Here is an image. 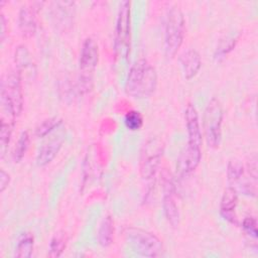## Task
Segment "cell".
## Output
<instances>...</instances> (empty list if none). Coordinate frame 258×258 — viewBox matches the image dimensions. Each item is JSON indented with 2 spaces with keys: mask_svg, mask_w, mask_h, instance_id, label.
<instances>
[{
  "mask_svg": "<svg viewBox=\"0 0 258 258\" xmlns=\"http://www.w3.org/2000/svg\"><path fill=\"white\" fill-rule=\"evenodd\" d=\"M184 118L188 141L187 146L180 155L179 164L183 172L188 173L198 167L202 157V131L199 122V114L192 104L187 105L184 112Z\"/></svg>",
  "mask_w": 258,
  "mask_h": 258,
  "instance_id": "1",
  "label": "cell"
},
{
  "mask_svg": "<svg viewBox=\"0 0 258 258\" xmlns=\"http://www.w3.org/2000/svg\"><path fill=\"white\" fill-rule=\"evenodd\" d=\"M157 85V74L146 59L137 60L128 73L125 92L134 99H145L153 94Z\"/></svg>",
  "mask_w": 258,
  "mask_h": 258,
  "instance_id": "2",
  "label": "cell"
},
{
  "mask_svg": "<svg viewBox=\"0 0 258 258\" xmlns=\"http://www.w3.org/2000/svg\"><path fill=\"white\" fill-rule=\"evenodd\" d=\"M2 116L16 119L23 108L21 77L16 72H10L1 81Z\"/></svg>",
  "mask_w": 258,
  "mask_h": 258,
  "instance_id": "3",
  "label": "cell"
},
{
  "mask_svg": "<svg viewBox=\"0 0 258 258\" xmlns=\"http://www.w3.org/2000/svg\"><path fill=\"white\" fill-rule=\"evenodd\" d=\"M125 241L133 252L145 257H158L163 252L161 240L154 234L136 227H128L124 232Z\"/></svg>",
  "mask_w": 258,
  "mask_h": 258,
  "instance_id": "4",
  "label": "cell"
},
{
  "mask_svg": "<svg viewBox=\"0 0 258 258\" xmlns=\"http://www.w3.org/2000/svg\"><path fill=\"white\" fill-rule=\"evenodd\" d=\"M184 36V18L178 6L170 8L167 14L164 36V52L168 59L175 56Z\"/></svg>",
  "mask_w": 258,
  "mask_h": 258,
  "instance_id": "5",
  "label": "cell"
},
{
  "mask_svg": "<svg viewBox=\"0 0 258 258\" xmlns=\"http://www.w3.org/2000/svg\"><path fill=\"white\" fill-rule=\"evenodd\" d=\"M99 61V46L95 39L88 37L84 40L79 57L80 92L86 93L92 88L93 73Z\"/></svg>",
  "mask_w": 258,
  "mask_h": 258,
  "instance_id": "6",
  "label": "cell"
},
{
  "mask_svg": "<svg viewBox=\"0 0 258 258\" xmlns=\"http://www.w3.org/2000/svg\"><path fill=\"white\" fill-rule=\"evenodd\" d=\"M223 117L224 111L221 102L217 98H212L206 106L203 119L205 137L211 148H217L220 145Z\"/></svg>",
  "mask_w": 258,
  "mask_h": 258,
  "instance_id": "7",
  "label": "cell"
},
{
  "mask_svg": "<svg viewBox=\"0 0 258 258\" xmlns=\"http://www.w3.org/2000/svg\"><path fill=\"white\" fill-rule=\"evenodd\" d=\"M130 2L122 1L119 5L115 28V48L122 57H128L131 47Z\"/></svg>",
  "mask_w": 258,
  "mask_h": 258,
  "instance_id": "8",
  "label": "cell"
},
{
  "mask_svg": "<svg viewBox=\"0 0 258 258\" xmlns=\"http://www.w3.org/2000/svg\"><path fill=\"white\" fill-rule=\"evenodd\" d=\"M163 154V143L158 138L147 140L140 152L139 168L140 174L144 179H151L160 164Z\"/></svg>",
  "mask_w": 258,
  "mask_h": 258,
  "instance_id": "9",
  "label": "cell"
},
{
  "mask_svg": "<svg viewBox=\"0 0 258 258\" xmlns=\"http://www.w3.org/2000/svg\"><path fill=\"white\" fill-rule=\"evenodd\" d=\"M228 182L237 192L249 197L256 196V181L244 170L242 162L238 159H231L227 168Z\"/></svg>",
  "mask_w": 258,
  "mask_h": 258,
  "instance_id": "10",
  "label": "cell"
},
{
  "mask_svg": "<svg viewBox=\"0 0 258 258\" xmlns=\"http://www.w3.org/2000/svg\"><path fill=\"white\" fill-rule=\"evenodd\" d=\"M163 186V198H162V208L164 216L170 224L171 227L176 228L179 225V212L177 205L174 200V185L172 182V178L169 174L163 176L162 180Z\"/></svg>",
  "mask_w": 258,
  "mask_h": 258,
  "instance_id": "11",
  "label": "cell"
},
{
  "mask_svg": "<svg viewBox=\"0 0 258 258\" xmlns=\"http://www.w3.org/2000/svg\"><path fill=\"white\" fill-rule=\"evenodd\" d=\"M43 5V2H33L20 8L18 14L19 29L23 37L29 38L34 35L36 30V13Z\"/></svg>",
  "mask_w": 258,
  "mask_h": 258,
  "instance_id": "12",
  "label": "cell"
},
{
  "mask_svg": "<svg viewBox=\"0 0 258 258\" xmlns=\"http://www.w3.org/2000/svg\"><path fill=\"white\" fill-rule=\"evenodd\" d=\"M64 140V134H57L45 142L39 149L36 163L38 166H45L49 164L59 152Z\"/></svg>",
  "mask_w": 258,
  "mask_h": 258,
  "instance_id": "13",
  "label": "cell"
},
{
  "mask_svg": "<svg viewBox=\"0 0 258 258\" xmlns=\"http://www.w3.org/2000/svg\"><path fill=\"white\" fill-rule=\"evenodd\" d=\"M238 204V192L231 186L225 189L221 205H220V213L222 217L228 222L238 225V219L235 215V209Z\"/></svg>",
  "mask_w": 258,
  "mask_h": 258,
  "instance_id": "14",
  "label": "cell"
},
{
  "mask_svg": "<svg viewBox=\"0 0 258 258\" xmlns=\"http://www.w3.org/2000/svg\"><path fill=\"white\" fill-rule=\"evenodd\" d=\"M179 62L186 80H190L196 77L202 67L201 55L198 50L194 48H189L185 50L179 56Z\"/></svg>",
  "mask_w": 258,
  "mask_h": 258,
  "instance_id": "15",
  "label": "cell"
},
{
  "mask_svg": "<svg viewBox=\"0 0 258 258\" xmlns=\"http://www.w3.org/2000/svg\"><path fill=\"white\" fill-rule=\"evenodd\" d=\"M15 63L17 67V73L20 77L22 74H25L26 77L32 78V75H35L36 73V68L32 61V56L27 47L23 44L18 45L15 50Z\"/></svg>",
  "mask_w": 258,
  "mask_h": 258,
  "instance_id": "16",
  "label": "cell"
},
{
  "mask_svg": "<svg viewBox=\"0 0 258 258\" xmlns=\"http://www.w3.org/2000/svg\"><path fill=\"white\" fill-rule=\"evenodd\" d=\"M114 234V223L111 216H107L102 221L98 231V241L102 247H108L112 244Z\"/></svg>",
  "mask_w": 258,
  "mask_h": 258,
  "instance_id": "17",
  "label": "cell"
},
{
  "mask_svg": "<svg viewBox=\"0 0 258 258\" xmlns=\"http://www.w3.org/2000/svg\"><path fill=\"white\" fill-rule=\"evenodd\" d=\"M15 119L2 116L1 115V125H0V145H1V157L4 156L7 146L10 142L13 126Z\"/></svg>",
  "mask_w": 258,
  "mask_h": 258,
  "instance_id": "18",
  "label": "cell"
},
{
  "mask_svg": "<svg viewBox=\"0 0 258 258\" xmlns=\"http://www.w3.org/2000/svg\"><path fill=\"white\" fill-rule=\"evenodd\" d=\"M34 247V238L30 233H23L15 248V256L18 258H29Z\"/></svg>",
  "mask_w": 258,
  "mask_h": 258,
  "instance_id": "19",
  "label": "cell"
},
{
  "mask_svg": "<svg viewBox=\"0 0 258 258\" xmlns=\"http://www.w3.org/2000/svg\"><path fill=\"white\" fill-rule=\"evenodd\" d=\"M67 241H68V237L66 233L58 232L57 234H55L49 243L48 256L52 258L59 257L67 246Z\"/></svg>",
  "mask_w": 258,
  "mask_h": 258,
  "instance_id": "20",
  "label": "cell"
},
{
  "mask_svg": "<svg viewBox=\"0 0 258 258\" xmlns=\"http://www.w3.org/2000/svg\"><path fill=\"white\" fill-rule=\"evenodd\" d=\"M29 143H30V136H29L28 132L27 131L21 132V134L19 135V138L15 144L13 152H12V157L15 162H19L24 157V155L28 149Z\"/></svg>",
  "mask_w": 258,
  "mask_h": 258,
  "instance_id": "21",
  "label": "cell"
},
{
  "mask_svg": "<svg viewBox=\"0 0 258 258\" xmlns=\"http://www.w3.org/2000/svg\"><path fill=\"white\" fill-rule=\"evenodd\" d=\"M62 123V120L58 117H51L43 120L35 129V135L37 137H44L52 130L57 128Z\"/></svg>",
  "mask_w": 258,
  "mask_h": 258,
  "instance_id": "22",
  "label": "cell"
},
{
  "mask_svg": "<svg viewBox=\"0 0 258 258\" xmlns=\"http://www.w3.org/2000/svg\"><path fill=\"white\" fill-rule=\"evenodd\" d=\"M124 123L126 127L131 131L139 130L143 125V117L139 111L131 110L127 112L124 118Z\"/></svg>",
  "mask_w": 258,
  "mask_h": 258,
  "instance_id": "23",
  "label": "cell"
},
{
  "mask_svg": "<svg viewBox=\"0 0 258 258\" xmlns=\"http://www.w3.org/2000/svg\"><path fill=\"white\" fill-rule=\"evenodd\" d=\"M237 40H238V37H235V36H228V37L222 39L217 46L215 56L222 57L223 55L230 52L235 47Z\"/></svg>",
  "mask_w": 258,
  "mask_h": 258,
  "instance_id": "24",
  "label": "cell"
},
{
  "mask_svg": "<svg viewBox=\"0 0 258 258\" xmlns=\"http://www.w3.org/2000/svg\"><path fill=\"white\" fill-rule=\"evenodd\" d=\"M242 228L250 238L256 240L258 232H257V222L255 218L253 217L245 218L242 222Z\"/></svg>",
  "mask_w": 258,
  "mask_h": 258,
  "instance_id": "25",
  "label": "cell"
},
{
  "mask_svg": "<svg viewBox=\"0 0 258 258\" xmlns=\"http://www.w3.org/2000/svg\"><path fill=\"white\" fill-rule=\"evenodd\" d=\"M10 182V175L4 170H0V191L3 192Z\"/></svg>",
  "mask_w": 258,
  "mask_h": 258,
  "instance_id": "26",
  "label": "cell"
},
{
  "mask_svg": "<svg viewBox=\"0 0 258 258\" xmlns=\"http://www.w3.org/2000/svg\"><path fill=\"white\" fill-rule=\"evenodd\" d=\"M0 27H1L0 38H1V42H3L4 38H5V33H6V20H5V17L2 13L0 15Z\"/></svg>",
  "mask_w": 258,
  "mask_h": 258,
  "instance_id": "27",
  "label": "cell"
}]
</instances>
